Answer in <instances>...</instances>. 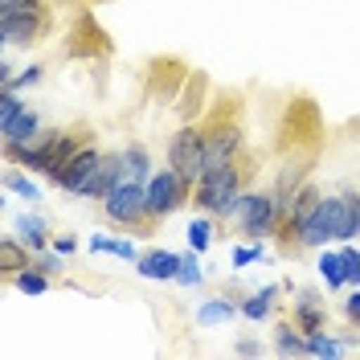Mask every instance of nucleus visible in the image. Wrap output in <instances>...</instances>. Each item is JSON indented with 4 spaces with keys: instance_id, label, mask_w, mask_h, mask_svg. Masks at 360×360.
<instances>
[{
    "instance_id": "nucleus-18",
    "label": "nucleus",
    "mask_w": 360,
    "mask_h": 360,
    "mask_svg": "<svg viewBox=\"0 0 360 360\" xmlns=\"http://www.w3.org/2000/svg\"><path fill=\"white\" fill-rule=\"evenodd\" d=\"M295 319H299L303 332H315V328L323 323V307H319V299H315V295H303L299 307H295Z\"/></svg>"
},
{
    "instance_id": "nucleus-25",
    "label": "nucleus",
    "mask_w": 360,
    "mask_h": 360,
    "mask_svg": "<svg viewBox=\"0 0 360 360\" xmlns=\"http://www.w3.org/2000/svg\"><path fill=\"white\" fill-rule=\"evenodd\" d=\"M4 184H8V193H17V197H25V201H41V188H37L29 176H21V172H13Z\"/></svg>"
},
{
    "instance_id": "nucleus-28",
    "label": "nucleus",
    "mask_w": 360,
    "mask_h": 360,
    "mask_svg": "<svg viewBox=\"0 0 360 360\" xmlns=\"http://www.w3.org/2000/svg\"><path fill=\"white\" fill-rule=\"evenodd\" d=\"M278 352H283V356H299V352H307V340H299L291 328H283V332H278Z\"/></svg>"
},
{
    "instance_id": "nucleus-5",
    "label": "nucleus",
    "mask_w": 360,
    "mask_h": 360,
    "mask_svg": "<svg viewBox=\"0 0 360 360\" xmlns=\"http://www.w3.org/2000/svg\"><path fill=\"white\" fill-rule=\"evenodd\" d=\"M70 156H74V143L62 131H45L37 143H29L25 152H17V160H21L25 168H41V172H49V180L66 168Z\"/></svg>"
},
{
    "instance_id": "nucleus-3",
    "label": "nucleus",
    "mask_w": 360,
    "mask_h": 360,
    "mask_svg": "<svg viewBox=\"0 0 360 360\" xmlns=\"http://www.w3.org/2000/svg\"><path fill=\"white\" fill-rule=\"evenodd\" d=\"M103 213L111 217L115 225H135L148 217V184H139V180H119L111 193L103 197Z\"/></svg>"
},
{
    "instance_id": "nucleus-2",
    "label": "nucleus",
    "mask_w": 360,
    "mask_h": 360,
    "mask_svg": "<svg viewBox=\"0 0 360 360\" xmlns=\"http://www.w3.org/2000/svg\"><path fill=\"white\" fill-rule=\"evenodd\" d=\"M103 160L94 148H82V152H74L66 160V168L53 176L58 188H66V193H78V197H98V176H103Z\"/></svg>"
},
{
    "instance_id": "nucleus-10",
    "label": "nucleus",
    "mask_w": 360,
    "mask_h": 360,
    "mask_svg": "<svg viewBox=\"0 0 360 360\" xmlns=\"http://www.w3.org/2000/svg\"><path fill=\"white\" fill-rule=\"evenodd\" d=\"M242 148V131L238 127H217V131L205 135V168H217V164H229Z\"/></svg>"
},
{
    "instance_id": "nucleus-8",
    "label": "nucleus",
    "mask_w": 360,
    "mask_h": 360,
    "mask_svg": "<svg viewBox=\"0 0 360 360\" xmlns=\"http://www.w3.org/2000/svg\"><path fill=\"white\" fill-rule=\"evenodd\" d=\"M291 229H295V242H299V246L323 250L328 242H336V238H332V217H328V205H323V197H319V205H315L303 221H295Z\"/></svg>"
},
{
    "instance_id": "nucleus-9",
    "label": "nucleus",
    "mask_w": 360,
    "mask_h": 360,
    "mask_svg": "<svg viewBox=\"0 0 360 360\" xmlns=\"http://www.w3.org/2000/svg\"><path fill=\"white\" fill-rule=\"evenodd\" d=\"M0 135H4V148H8V156H17V152H25L29 143H37L41 139V123H37V115L25 107L13 123H4L0 127Z\"/></svg>"
},
{
    "instance_id": "nucleus-1",
    "label": "nucleus",
    "mask_w": 360,
    "mask_h": 360,
    "mask_svg": "<svg viewBox=\"0 0 360 360\" xmlns=\"http://www.w3.org/2000/svg\"><path fill=\"white\" fill-rule=\"evenodd\" d=\"M238 197H242V176L229 164H217V168H205L201 180H197V205L205 213H221V217H233L238 213Z\"/></svg>"
},
{
    "instance_id": "nucleus-15",
    "label": "nucleus",
    "mask_w": 360,
    "mask_h": 360,
    "mask_svg": "<svg viewBox=\"0 0 360 360\" xmlns=\"http://www.w3.org/2000/svg\"><path fill=\"white\" fill-rule=\"evenodd\" d=\"M90 250L94 254H115V258H123V262H139V254H135L131 242H123V238H90Z\"/></svg>"
},
{
    "instance_id": "nucleus-20",
    "label": "nucleus",
    "mask_w": 360,
    "mask_h": 360,
    "mask_svg": "<svg viewBox=\"0 0 360 360\" xmlns=\"http://www.w3.org/2000/svg\"><path fill=\"white\" fill-rule=\"evenodd\" d=\"M340 352H344V344H340V340L323 336L319 328L307 332V356H340Z\"/></svg>"
},
{
    "instance_id": "nucleus-24",
    "label": "nucleus",
    "mask_w": 360,
    "mask_h": 360,
    "mask_svg": "<svg viewBox=\"0 0 360 360\" xmlns=\"http://www.w3.org/2000/svg\"><path fill=\"white\" fill-rule=\"evenodd\" d=\"M176 283H184V287H197V283H201V258H197V250H193V254H184V258H180Z\"/></svg>"
},
{
    "instance_id": "nucleus-11",
    "label": "nucleus",
    "mask_w": 360,
    "mask_h": 360,
    "mask_svg": "<svg viewBox=\"0 0 360 360\" xmlns=\"http://www.w3.org/2000/svg\"><path fill=\"white\" fill-rule=\"evenodd\" d=\"M0 33H4V41H33V33H37V13H0Z\"/></svg>"
},
{
    "instance_id": "nucleus-32",
    "label": "nucleus",
    "mask_w": 360,
    "mask_h": 360,
    "mask_svg": "<svg viewBox=\"0 0 360 360\" xmlns=\"http://www.w3.org/2000/svg\"><path fill=\"white\" fill-rule=\"evenodd\" d=\"M37 78H41V66H29L25 74H17V78H13V82H4V86H8V90H21V86H33Z\"/></svg>"
},
{
    "instance_id": "nucleus-29",
    "label": "nucleus",
    "mask_w": 360,
    "mask_h": 360,
    "mask_svg": "<svg viewBox=\"0 0 360 360\" xmlns=\"http://www.w3.org/2000/svg\"><path fill=\"white\" fill-rule=\"evenodd\" d=\"M340 258H344V278H348L352 287H360V254L352 246H344L340 250Z\"/></svg>"
},
{
    "instance_id": "nucleus-23",
    "label": "nucleus",
    "mask_w": 360,
    "mask_h": 360,
    "mask_svg": "<svg viewBox=\"0 0 360 360\" xmlns=\"http://www.w3.org/2000/svg\"><path fill=\"white\" fill-rule=\"evenodd\" d=\"M13 283H17V291H25V295H41L45 287H49L45 270H13Z\"/></svg>"
},
{
    "instance_id": "nucleus-35",
    "label": "nucleus",
    "mask_w": 360,
    "mask_h": 360,
    "mask_svg": "<svg viewBox=\"0 0 360 360\" xmlns=\"http://www.w3.org/2000/svg\"><path fill=\"white\" fill-rule=\"evenodd\" d=\"M53 250H58V254H74V238H58Z\"/></svg>"
},
{
    "instance_id": "nucleus-13",
    "label": "nucleus",
    "mask_w": 360,
    "mask_h": 360,
    "mask_svg": "<svg viewBox=\"0 0 360 360\" xmlns=\"http://www.w3.org/2000/svg\"><path fill=\"white\" fill-rule=\"evenodd\" d=\"M123 176L139 180V184H148V180H152V160H148V152H143L139 143H131V148L123 152Z\"/></svg>"
},
{
    "instance_id": "nucleus-26",
    "label": "nucleus",
    "mask_w": 360,
    "mask_h": 360,
    "mask_svg": "<svg viewBox=\"0 0 360 360\" xmlns=\"http://www.w3.org/2000/svg\"><path fill=\"white\" fill-rule=\"evenodd\" d=\"M21 111H25V103H21V98H17L8 86H4V90H0V127H4V123H13Z\"/></svg>"
},
{
    "instance_id": "nucleus-4",
    "label": "nucleus",
    "mask_w": 360,
    "mask_h": 360,
    "mask_svg": "<svg viewBox=\"0 0 360 360\" xmlns=\"http://www.w3.org/2000/svg\"><path fill=\"white\" fill-rule=\"evenodd\" d=\"M168 164L180 172L184 184H197L205 172V135L197 127H180L168 143Z\"/></svg>"
},
{
    "instance_id": "nucleus-33",
    "label": "nucleus",
    "mask_w": 360,
    "mask_h": 360,
    "mask_svg": "<svg viewBox=\"0 0 360 360\" xmlns=\"http://www.w3.org/2000/svg\"><path fill=\"white\" fill-rule=\"evenodd\" d=\"M0 13H37V0H0Z\"/></svg>"
},
{
    "instance_id": "nucleus-21",
    "label": "nucleus",
    "mask_w": 360,
    "mask_h": 360,
    "mask_svg": "<svg viewBox=\"0 0 360 360\" xmlns=\"http://www.w3.org/2000/svg\"><path fill=\"white\" fill-rule=\"evenodd\" d=\"M270 307H274V287H262L254 299H246V303H242V315H246V319H266Z\"/></svg>"
},
{
    "instance_id": "nucleus-27",
    "label": "nucleus",
    "mask_w": 360,
    "mask_h": 360,
    "mask_svg": "<svg viewBox=\"0 0 360 360\" xmlns=\"http://www.w3.org/2000/svg\"><path fill=\"white\" fill-rule=\"evenodd\" d=\"M209 238H213V225L205 221V217H197V221H188V246L201 254L205 246H209Z\"/></svg>"
},
{
    "instance_id": "nucleus-6",
    "label": "nucleus",
    "mask_w": 360,
    "mask_h": 360,
    "mask_svg": "<svg viewBox=\"0 0 360 360\" xmlns=\"http://www.w3.org/2000/svg\"><path fill=\"white\" fill-rule=\"evenodd\" d=\"M233 217H242V229H246V233H254V238L270 233L274 225L283 221V217H278V201H274V197H266V193H242V197H238V213H233Z\"/></svg>"
},
{
    "instance_id": "nucleus-31",
    "label": "nucleus",
    "mask_w": 360,
    "mask_h": 360,
    "mask_svg": "<svg viewBox=\"0 0 360 360\" xmlns=\"http://www.w3.org/2000/svg\"><path fill=\"white\" fill-rule=\"evenodd\" d=\"M262 258V246H242V250H233V266L242 270V266H250V262H258Z\"/></svg>"
},
{
    "instance_id": "nucleus-17",
    "label": "nucleus",
    "mask_w": 360,
    "mask_h": 360,
    "mask_svg": "<svg viewBox=\"0 0 360 360\" xmlns=\"http://www.w3.org/2000/svg\"><path fill=\"white\" fill-rule=\"evenodd\" d=\"M319 274H323L328 287H344V283H348V278H344V258H340V250H323V254H319Z\"/></svg>"
},
{
    "instance_id": "nucleus-19",
    "label": "nucleus",
    "mask_w": 360,
    "mask_h": 360,
    "mask_svg": "<svg viewBox=\"0 0 360 360\" xmlns=\"http://www.w3.org/2000/svg\"><path fill=\"white\" fill-rule=\"evenodd\" d=\"M229 315H233V303L229 299H209L201 311H197V323L201 328H213V323H225Z\"/></svg>"
},
{
    "instance_id": "nucleus-34",
    "label": "nucleus",
    "mask_w": 360,
    "mask_h": 360,
    "mask_svg": "<svg viewBox=\"0 0 360 360\" xmlns=\"http://www.w3.org/2000/svg\"><path fill=\"white\" fill-rule=\"evenodd\" d=\"M348 315H352V319L360 323V287L352 291V299H348Z\"/></svg>"
},
{
    "instance_id": "nucleus-14",
    "label": "nucleus",
    "mask_w": 360,
    "mask_h": 360,
    "mask_svg": "<svg viewBox=\"0 0 360 360\" xmlns=\"http://www.w3.org/2000/svg\"><path fill=\"white\" fill-rule=\"evenodd\" d=\"M328 205V217H332V238L336 242H352V229H348V197H323Z\"/></svg>"
},
{
    "instance_id": "nucleus-22",
    "label": "nucleus",
    "mask_w": 360,
    "mask_h": 360,
    "mask_svg": "<svg viewBox=\"0 0 360 360\" xmlns=\"http://www.w3.org/2000/svg\"><path fill=\"white\" fill-rule=\"evenodd\" d=\"M119 180H123V156H107L103 160V176H98V201L111 193Z\"/></svg>"
},
{
    "instance_id": "nucleus-16",
    "label": "nucleus",
    "mask_w": 360,
    "mask_h": 360,
    "mask_svg": "<svg viewBox=\"0 0 360 360\" xmlns=\"http://www.w3.org/2000/svg\"><path fill=\"white\" fill-rule=\"evenodd\" d=\"M17 238H21V246H29V250H41L45 246V221L41 217H17Z\"/></svg>"
},
{
    "instance_id": "nucleus-7",
    "label": "nucleus",
    "mask_w": 360,
    "mask_h": 360,
    "mask_svg": "<svg viewBox=\"0 0 360 360\" xmlns=\"http://www.w3.org/2000/svg\"><path fill=\"white\" fill-rule=\"evenodd\" d=\"M184 188H188V184L180 180V172L172 164L160 168V172H152V180H148V213H152V217H168V213L184 201Z\"/></svg>"
},
{
    "instance_id": "nucleus-12",
    "label": "nucleus",
    "mask_w": 360,
    "mask_h": 360,
    "mask_svg": "<svg viewBox=\"0 0 360 360\" xmlns=\"http://www.w3.org/2000/svg\"><path fill=\"white\" fill-rule=\"evenodd\" d=\"M139 274L143 278H176L180 270V258L176 254H168V250H152V254H139Z\"/></svg>"
},
{
    "instance_id": "nucleus-30",
    "label": "nucleus",
    "mask_w": 360,
    "mask_h": 360,
    "mask_svg": "<svg viewBox=\"0 0 360 360\" xmlns=\"http://www.w3.org/2000/svg\"><path fill=\"white\" fill-rule=\"evenodd\" d=\"M348 197V229H352V238H360V197L356 193H344Z\"/></svg>"
},
{
    "instance_id": "nucleus-36",
    "label": "nucleus",
    "mask_w": 360,
    "mask_h": 360,
    "mask_svg": "<svg viewBox=\"0 0 360 360\" xmlns=\"http://www.w3.org/2000/svg\"><path fill=\"white\" fill-rule=\"evenodd\" d=\"M37 270H45V274H53V270H62V266H58V258H37Z\"/></svg>"
}]
</instances>
